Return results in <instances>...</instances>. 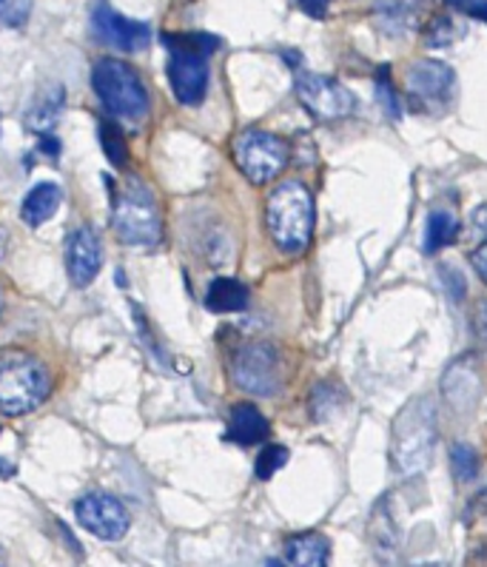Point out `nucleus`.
<instances>
[{"instance_id":"obj_1","label":"nucleus","mask_w":487,"mask_h":567,"mask_svg":"<svg viewBox=\"0 0 487 567\" xmlns=\"http://www.w3.org/2000/svg\"><path fill=\"white\" fill-rule=\"evenodd\" d=\"M439 440V411L434 400L416 396L400 411L394 422V465L402 476L422 474L434 460Z\"/></svg>"},{"instance_id":"obj_2","label":"nucleus","mask_w":487,"mask_h":567,"mask_svg":"<svg viewBox=\"0 0 487 567\" xmlns=\"http://www.w3.org/2000/svg\"><path fill=\"white\" fill-rule=\"evenodd\" d=\"M266 226L282 254H302L314 234V197L302 183L286 181L268 194Z\"/></svg>"},{"instance_id":"obj_3","label":"nucleus","mask_w":487,"mask_h":567,"mask_svg":"<svg viewBox=\"0 0 487 567\" xmlns=\"http://www.w3.org/2000/svg\"><path fill=\"white\" fill-rule=\"evenodd\" d=\"M92 89L97 101L126 123H143L148 117V92L137 69L121 58H103L92 69Z\"/></svg>"},{"instance_id":"obj_4","label":"nucleus","mask_w":487,"mask_h":567,"mask_svg":"<svg viewBox=\"0 0 487 567\" xmlns=\"http://www.w3.org/2000/svg\"><path fill=\"white\" fill-rule=\"evenodd\" d=\"M112 226L126 246L152 248L160 243V208L141 181H126L112 192Z\"/></svg>"},{"instance_id":"obj_5","label":"nucleus","mask_w":487,"mask_h":567,"mask_svg":"<svg viewBox=\"0 0 487 567\" xmlns=\"http://www.w3.org/2000/svg\"><path fill=\"white\" fill-rule=\"evenodd\" d=\"M49 394V371L23 351H0V411L21 416L34 411Z\"/></svg>"},{"instance_id":"obj_6","label":"nucleus","mask_w":487,"mask_h":567,"mask_svg":"<svg viewBox=\"0 0 487 567\" xmlns=\"http://www.w3.org/2000/svg\"><path fill=\"white\" fill-rule=\"evenodd\" d=\"M234 385L251 396H271L282 388V354L271 342H248L231 360Z\"/></svg>"},{"instance_id":"obj_7","label":"nucleus","mask_w":487,"mask_h":567,"mask_svg":"<svg viewBox=\"0 0 487 567\" xmlns=\"http://www.w3.org/2000/svg\"><path fill=\"white\" fill-rule=\"evenodd\" d=\"M234 161L255 186H266L288 166V143L262 128H248L234 141Z\"/></svg>"},{"instance_id":"obj_8","label":"nucleus","mask_w":487,"mask_h":567,"mask_svg":"<svg viewBox=\"0 0 487 567\" xmlns=\"http://www.w3.org/2000/svg\"><path fill=\"white\" fill-rule=\"evenodd\" d=\"M405 89L414 112L442 114L456 97V72L445 61H416L407 69Z\"/></svg>"},{"instance_id":"obj_9","label":"nucleus","mask_w":487,"mask_h":567,"mask_svg":"<svg viewBox=\"0 0 487 567\" xmlns=\"http://www.w3.org/2000/svg\"><path fill=\"white\" fill-rule=\"evenodd\" d=\"M297 97L302 106L314 114L317 121H345L356 112V97L348 86H342L334 78L314 72H300L294 81Z\"/></svg>"},{"instance_id":"obj_10","label":"nucleus","mask_w":487,"mask_h":567,"mask_svg":"<svg viewBox=\"0 0 487 567\" xmlns=\"http://www.w3.org/2000/svg\"><path fill=\"white\" fill-rule=\"evenodd\" d=\"M74 514H77V522L86 527L89 534L103 542H121L128 534V527H132L128 507L117 496L101 494V491L77 499Z\"/></svg>"},{"instance_id":"obj_11","label":"nucleus","mask_w":487,"mask_h":567,"mask_svg":"<svg viewBox=\"0 0 487 567\" xmlns=\"http://www.w3.org/2000/svg\"><path fill=\"white\" fill-rule=\"evenodd\" d=\"M94 38L117 52H141L152 43V27L143 21H132L126 14L114 12L106 0H97L92 9Z\"/></svg>"},{"instance_id":"obj_12","label":"nucleus","mask_w":487,"mask_h":567,"mask_svg":"<svg viewBox=\"0 0 487 567\" xmlns=\"http://www.w3.org/2000/svg\"><path fill=\"white\" fill-rule=\"evenodd\" d=\"M168 83L183 106H200L208 92V58L186 49H168Z\"/></svg>"},{"instance_id":"obj_13","label":"nucleus","mask_w":487,"mask_h":567,"mask_svg":"<svg viewBox=\"0 0 487 567\" xmlns=\"http://www.w3.org/2000/svg\"><path fill=\"white\" fill-rule=\"evenodd\" d=\"M442 396H445V402L450 405V411H456L459 416L474 414L476 402H479L481 396V377L474 357L465 354L445 368V377H442Z\"/></svg>"},{"instance_id":"obj_14","label":"nucleus","mask_w":487,"mask_h":567,"mask_svg":"<svg viewBox=\"0 0 487 567\" xmlns=\"http://www.w3.org/2000/svg\"><path fill=\"white\" fill-rule=\"evenodd\" d=\"M103 266V248L92 228H74L66 240V271L77 288H86L97 280Z\"/></svg>"},{"instance_id":"obj_15","label":"nucleus","mask_w":487,"mask_h":567,"mask_svg":"<svg viewBox=\"0 0 487 567\" xmlns=\"http://www.w3.org/2000/svg\"><path fill=\"white\" fill-rule=\"evenodd\" d=\"M425 0H376L374 21L387 38H407L419 27Z\"/></svg>"},{"instance_id":"obj_16","label":"nucleus","mask_w":487,"mask_h":567,"mask_svg":"<svg viewBox=\"0 0 487 567\" xmlns=\"http://www.w3.org/2000/svg\"><path fill=\"white\" fill-rule=\"evenodd\" d=\"M371 547H374L376 565H394L396 550H400V527H396L394 516H391L387 496L376 502L374 516H371Z\"/></svg>"},{"instance_id":"obj_17","label":"nucleus","mask_w":487,"mask_h":567,"mask_svg":"<svg viewBox=\"0 0 487 567\" xmlns=\"http://www.w3.org/2000/svg\"><path fill=\"white\" fill-rule=\"evenodd\" d=\"M226 440L234 442V445H260V442L268 440V420L257 411L255 405H234L231 416H228V431Z\"/></svg>"},{"instance_id":"obj_18","label":"nucleus","mask_w":487,"mask_h":567,"mask_svg":"<svg viewBox=\"0 0 487 567\" xmlns=\"http://www.w3.org/2000/svg\"><path fill=\"white\" fill-rule=\"evenodd\" d=\"M331 545L322 534H297L286 542V567H328Z\"/></svg>"},{"instance_id":"obj_19","label":"nucleus","mask_w":487,"mask_h":567,"mask_svg":"<svg viewBox=\"0 0 487 567\" xmlns=\"http://www.w3.org/2000/svg\"><path fill=\"white\" fill-rule=\"evenodd\" d=\"M61 186L58 183H38L32 192L23 197L21 203V217L27 226L38 228L46 220H52L54 212L61 208Z\"/></svg>"},{"instance_id":"obj_20","label":"nucleus","mask_w":487,"mask_h":567,"mask_svg":"<svg viewBox=\"0 0 487 567\" xmlns=\"http://www.w3.org/2000/svg\"><path fill=\"white\" fill-rule=\"evenodd\" d=\"M248 288L240 280H231V277H217V280L208 286L206 291V308L214 315H237V311H246Z\"/></svg>"},{"instance_id":"obj_21","label":"nucleus","mask_w":487,"mask_h":567,"mask_svg":"<svg viewBox=\"0 0 487 567\" xmlns=\"http://www.w3.org/2000/svg\"><path fill=\"white\" fill-rule=\"evenodd\" d=\"M456 234H459V220H456L450 212H434L427 217L425 226V243H422V251L425 254H436L442 251L445 246L456 240Z\"/></svg>"},{"instance_id":"obj_22","label":"nucleus","mask_w":487,"mask_h":567,"mask_svg":"<svg viewBox=\"0 0 487 567\" xmlns=\"http://www.w3.org/2000/svg\"><path fill=\"white\" fill-rule=\"evenodd\" d=\"M311 416L317 422H328L331 416H336L342 405H345V391H342L336 382H322V385L314 388V394H311Z\"/></svg>"},{"instance_id":"obj_23","label":"nucleus","mask_w":487,"mask_h":567,"mask_svg":"<svg viewBox=\"0 0 487 567\" xmlns=\"http://www.w3.org/2000/svg\"><path fill=\"white\" fill-rule=\"evenodd\" d=\"M163 43L168 49H186V52H197L203 58H208L211 52L222 47V41L211 32H183V34H163Z\"/></svg>"},{"instance_id":"obj_24","label":"nucleus","mask_w":487,"mask_h":567,"mask_svg":"<svg viewBox=\"0 0 487 567\" xmlns=\"http://www.w3.org/2000/svg\"><path fill=\"white\" fill-rule=\"evenodd\" d=\"M97 134H101V146H103V154L108 157V163H112L114 168L126 166L128 148H126V137H123L121 128L114 126L112 121H101V126H97Z\"/></svg>"},{"instance_id":"obj_25","label":"nucleus","mask_w":487,"mask_h":567,"mask_svg":"<svg viewBox=\"0 0 487 567\" xmlns=\"http://www.w3.org/2000/svg\"><path fill=\"white\" fill-rule=\"evenodd\" d=\"M450 467H454V476L465 485V482H474L479 476V454H476L474 445H467V442H454L450 447Z\"/></svg>"},{"instance_id":"obj_26","label":"nucleus","mask_w":487,"mask_h":567,"mask_svg":"<svg viewBox=\"0 0 487 567\" xmlns=\"http://www.w3.org/2000/svg\"><path fill=\"white\" fill-rule=\"evenodd\" d=\"M459 27H456V21L450 18V14H439V18H434V21L427 23L425 27V47L431 49H447L454 47L456 41H459Z\"/></svg>"},{"instance_id":"obj_27","label":"nucleus","mask_w":487,"mask_h":567,"mask_svg":"<svg viewBox=\"0 0 487 567\" xmlns=\"http://www.w3.org/2000/svg\"><path fill=\"white\" fill-rule=\"evenodd\" d=\"M374 89H376V103L385 109L387 117H391V121H400L402 106H400V94H396L394 83H391V69L380 66V72H376V86Z\"/></svg>"},{"instance_id":"obj_28","label":"nucleus","mask_w":487,"mask_h":567,"mask_svg":"<svg viewBox=\"0 0 487 567\" xmlns=\"http://www.w3.org/2000/svg\"><path fill=\"white\" fill-rule=\"evenodd\" d=\"M61 103H63V92L58 89V94H54V101H43L38 103V106L32 109V114H29V128H34V132L41 134H49L52 132L54 121H58V112H61Z\"/></svg>"},{"instance_id":"obj_29","label":"nucleus","mask_w":487,"mask_h":567,"mask_svg":"<svg viewBox=\"0 0 487 567\" xmlns=\"http://www.w3.org/2000/svg\"><path fill=\"white\" fill-rule=\"evenodd\" d=\"M34 0H0V27L23 29L32 18Z\"/></svg>"},{"instance_id":"obj_30","label":"nucleus","mask_w":487,"mask_h":567,"mask_svg":"<svg viewBox=\"0 0 487 567\" xmlns=\"http://www.w3.org/2000/svg\"><path fill=\"white\" fill-rule=\"evenodd\" d=\"M288 462V447L286 445H266L262 454L257 456V476L260 480H271L277 471H282Z\"/></svg>"},{"instance_id":"obj_31","label":"nucleus","mask_w":487,"mask_h":567,"mask_svg":"<svg viewBox=\"0 0 487 567\" xmlns=\"http://www.w3.org/2000/svg\"><path fill=\"white\" fill-rule=\"evenodd\" d=\"M465 514H467V525L487 527V476L481 480V485L476 487V494L470 496V502H467Z\"/></svg>"},{"instance_id":"obj_32","label":"nucleus","mask_w":487,"mask_h":567,"mask_svg":"<svg viewBox=\"0 0 487 567\" xmlns=\"http://www.w3.org/2000/svg\"><path fill=\"white\" fill-rule=\"evenodd\" d=\"M439 274H442V280H445L447 295L454 297L456 302H462V297H465V280H462V274L450 266H442Z\"/></svg>"},{"instance_id":"obj_33","label":"nucleus","mask_w":487,"mask_h":567,"mask_svg":"<svg viewBox=\"0 0 487 567\" xmlns=\"http://www.w3.org/2000/svg\"><path fill=\"white\" fill-rule=\"evenodd\" d=\"M447 7L459 9V12L470 14V18H479L487 23V0H445Z\"/></svg>"},{"instance_id":"obj_34","label":"nucleus","mask_w":487,"mask_h":567,"mask_svg":"<svg viewBox=\"0 0 487 567\" xmlns=\"http://www.w3.org/2000/svg\"><path fill=\"white\" fill-rule=\"evenodd\" d=\"M474 334L476 342L487 351V300L476 302V311H474Z\"/></svg>"},{"instance_id":"obj_35","label":"nucleus","mask_w":487,"mask_h":567,"mask_svg":"<svg viewBox=\"0 0 487 567\" xmlns=\"http://www.w3.org/2000/svg\"><path fill=\"white\" fill-rule=\"evenodd\" d=\"M470 234H474V240L487 243V203L470 214Z\"/></svg>"},{"instance_id":"obj_36","label":"nucleus","mask_w":487,"mask_h":567,"mask_svg":"<svg viewBox=\"0 0 487 567\" xmlns=\"http://www.w3.org/2000/svg\"><path fill=\"white\" fill-rule=\"evenodd\" d=\"M470 266L476 268V274H479L481 282L487 286V243H481L479 248H474V251H470Z\"/></svg>"},{"instance_id":"obj_37","label":"nucleus","mask_w":487,"mask_h":567,"mask_svg":"<svg viewBox=\"0 0 487 567\" xmlns=\"http://www.w3.org/2000/svg\"><path fill=\"white\" fill-rule=\"evenodd\" d=\"M302 12L311 14V18H325L328 0H300Z\"/></svg>"},{"instance_id":"obj_38","label":"nucleus","mask_w":487,"mask_h":567,"mask_svg":"<svg viewBox=\"0 0 487 567\" xmlns=\"http://www.w3.org/2000/svg\"><path fill=\"white\" fill-rule=\"evenodd\" d=\"M268 567H286V565H282V561H274V559H271V561H268Z\"/></svg>"},{"instance_id":"obj_39","label":"nucleus","mask_w":487,"mask_h":567,"mask_svg":"<svg viewBox=\"0 0 487 567\" xmlns=\"http://www.w3.org/2000/svg\"><path fill=\"white\" fill-rule=\"evenodd\" d=\"M0 315H3V295H0Z\"/></svg>"},{"instance_id":"obj_40","label":"nucleus","mask_w":487,"mask_h":567,"mask_svg":"<svg viewBox=\"0 0 487 567\" xmlns=\"http://www.w3.org/2000/svg\"><path fill=\"white\" fill-rule=\"evenodd\" d=\"M425 567H436V565H425Z\"/></svg>"}]
</instances>
